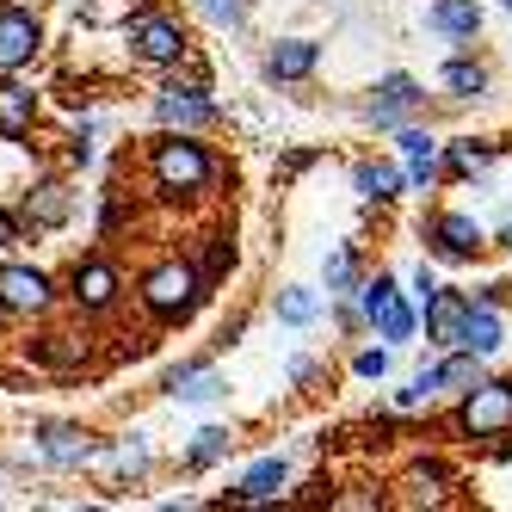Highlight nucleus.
Segmentation results:
<instances>
[{"mask_svg": "<svg viewBox=\"0 0 512 512\" xmlns=\"http://www.w3.org/2000/svg\"><path fill=\"white\" fill-rule=\"evenodd\" d=\"M457 426L469 438H500V432H512V383H475V389H463Z\"/></svg>", "mask_w": 512, "mask_h": 512, "instance_id": "f257e3e1", "label": "nucleus"}, {"mask_svg": "<svg viewBox=\"0 0 512 512\" xmlns=\"http://www.w3.org/2000/svg\"><path fill=\"white\" fill-rule=\"evenodd\" d=\"M432 290H438V278H432V266H420V272H414V297L426 303V297H432Z\"/></svg>", "mask_w": 512, "mask_h": 512, "instance_id": "7c9ffc66", "label": "nucleus"}, {"mask_svg": "<svg viewBox=\"0 0 512 512\" xmlns=\"http://www.w3.org/2000/svg\"><path fill=\"white\" fill-rule=\"evenodd\" d=\"M426 241H432V253H445V260H475V253L488 247L482 223H475L469 210H445V216H432Z\"/></svg>", "mask_w": 512, "mask_h": 512, "instance_id": "39448f33", "label": "nucleus"}, {"mask_svg": "<svg viewBox=\"0 0 512 512\" xmlns=\"http://www.w3.org/2000/svg\"><path fill=\"white\" fill-rule=\"evenodd\" d=\"M389 371V346H371V352H358V377H383Z\"/></svg>", "mask_w": 512, "mask_h": 512, "instance_id": "c756f323", "label": "nucleus"}, {"mask_svg": "<svg viewBox=\"0 0 512 512\" xmlns=\"http://www.w3.org/2000/svg\"><path fill=\"white\" fill-rule=\"evenodd\" d=\"M315 309H321V303H315V290H284V297H278V315H284L290 327H309Z\"/></svg>", "mask_w": 512, "mask_h": 512, "instance_id": "a878e982", "label": "nucleus"}, {"mask_svg": "<svg viewBox=\"0 0 512 512\" xmlns=\"http://www.w3.org/2000/svg\"><path fill=\"white\" fill-rule=\"evenodd\" d=\"M38 50V19L31 13H0V68H19Z\"/></svg>", "mask_w": 512, "mask_h": 512, "instance_id": "ddd939ff", "label": "nucleus"}, {"mask_svg": "<svg viewBox=\"0 0 512 512\" xmlns=\"http://www.w3.org/2000/svg\"><path fill=\"white\" fill-rule=\"evenodd\" d=\"M445 161H451V173H482V167L494 161V142H475V136L445 142Z\"/></svg>", "mask_w": 512, "mask_h": 512, "instance_id": "b1692460", "label": "nucleus"}, {"mask_svg": "<svg viewBox=\"0 0 512 512\" xmlns=\"http://www.w3.org/2000/svg\"><path fill=\"white\" fill-rule=\"evenodd\" d=\"M315 62H321V44L315 38H284L266 56V75L272 81H303V75H315Z\"/></svg>", "mask_w": 512, "mask_h": 512, "instance_id": "f8f14e48", "label": "nucleus"}, {"mask_svg": "<svg viewBox=\"0 0 512 512\" xmlns=\"http://www.w3.org/2000/svg\"><path fill=\"white\" fill-rule=\"evenodd\" d=\"M0 241H13V216H0Z\"/></svg>", "mask_w": 512, "mask_h": 512, "instance_id": "2f4dec72", "label": "nucleus"}, {"mask_svg": "<svg viewBox=\"0 0 512 512\" xmlns=\"http://www.w3.org/2000/svg\"><path fill=\"white\" fill-rule=\"evenodd\" d=\"M210 25H241L247 19V0H198Z\"/></svg>", "mask_w": 512, "mask_h": 512, "instance_id": "c85d7f7f", "label": "nucleus"}, {"mask_svg": "<svg viewBox=\"0 0 512 512\" xmlns=\"http://www.w3.org/2000/svg\"><path fill=\"white\" fill-rule=\"evenodd\" d=\"M284 482H290V463L284 457H266V463H253L241 482H235V500H278Z\"/></svg>", "mask_w": 512, "mask_h": 512, "instance_id": "4468645a", "label": "nucleus"}, {"mask_svg": "<svg viewBox=\"0 0 512 512\" xmlns=\"http://www.w3.org/2000/svg\"><path fill=\"white\" fill-rule=\"evenodd\" d=\"M31 112H38L31 87H0V136H7V142L31 130Z\"/></svg>", "mask_w": 512, "mask_h": 512, "instance_id": "a211bd4d", "label": "nucleus"}, {"mask_svg": "<svg viewBox=\"0 0 512 512\" xmlns=\"http://www.w3.org/2000/svg\"><path fill=\"white\" fill-rule=\"evenodd\" d=\"M352 278H358L352 247H334V253H327V290H352Z\"/></svg>", "mask_w": 512, "mask_h": 512, "instance_id": "cd10ccee", "label": "nucleus"}, {"mask_svg": "<svg viewBox=\"0 0 512 512\" xmlns=\"http://www.w3.org/2000/svg\"><path fill=\"white\" fill-rule=\"evenodd\" d=\"M445 87H451V99H482L494 81H488V68H482V62L457 56V62H445Z\"/></svg>", "mask_w": 512, "mask_h": 512, "instance_id": "aec40b11", "label": "nucleus"}, {"mask_svg": "<svg viewBox=\"0 0 512 512\" xmlns=\"http://www.w3.org/2000/svg\"><path fill=\"white\" fill-rule=\"evenodd\" d=\"M500 247H506V253H512V223H500Z\"/></svg>", "mask_w": 512, "mask_h": 512, "instance_id": "473e14b6", "label": "nucleus"}, {"mask_svg": "<svg viewBox=\"0 0 512 512\" xmlns=\"http://www.w3.org/2000/svg\"><path fill=\"white\" fill-rule=\"evenodd\" d=\"M352 179H358V198H371V204L401 198V186H408V173H395V167H383V161H364Z\"/></svg>", "mask_w": 512, "mask_h": 512, "instance_id": "f3484780", "label": "nucleus"}, {"mask_svg": "<svg viewBox=\"0 0 512 512\" xmlns=\"http://www.w3.org/2000/svg\"><path fill=\"white\" fill-rule=\"evenodd\" d=\"M130 44H136L142 62H155V68H167V62L186 56V38H179V25L161 19V13H136V19H130Z\"/></svg>", "mask_w": 512, "mask_h": 512, "instance_id": "423d86ee", "label": "nucleus"}, {"mask_svg": "<svg viewBox=\"0 0 512 512\" xmlns=\"http://www.w3.org/2000/svg\"><path fill=\"white\" fill-rule=\"evenodd\" d=\"M50 303V284L44 272H31V266H0V309H44Z\"/></svg>", "mask_w": 512, "mask_h": 512, "instance_id": "9d476101", "label": "nucleus"}, {"mask_svg": "<svg viewBox=\"0 0 512 512\" xmlns=\"http://www.w3.org/2000/svg\"><path fill=\"white\" fill-rule=\"evenodd\" d=\"M155 118L161 124H210L216 105L198 87H167V93H155Z\"/></svg>", "mask_w": 512, "mask_h": 512, "instance_id": "9b49d317", "label": "nucleus"}, {"mask_svg": "<svg viewBox=\"0 0 512 512\" xmlns=\"http://www.w3.org/2000/svg\"><path fill=\"white\" fill-rule=\"evenodd\" d=\"M414 327H420V309H414V303H401V297H395V303H389V309L377 315V334H383L389 346H401V340H414Z\"/></svg>", "mask_w": 512, "mask_h": 512, "instance_id": "4be33fe9", "label": "nucleus"}, {"mask_svg": "<svg viewBox=\"0 0 512 512\" xmlns=\"http://www.w3.org/2000/svg\"><path fill=\"white\" fill-rule=\"evenodd\" d=\"M426 25L438 31V38H451V44H469L475 31H482V7H475V0H432Z\"/></svg>", "mask_w": 512, "mask_h": 512, "instance_id": "1a4fd4ad", "label": "nucleus"}, {"mask_svg": "<svg viewBox=\"0 0 512 512\" xmlns=\"http://www.w3.org/2000/svg\"><path fill=\"white\" fill-rule=\"evenodd\" d=\"M75 297H81V309H112V297H118V272L112 266H81L75 272Z\"/></svg>", "mask_w": 512, "mask_h": 512, "instance_id": "2eb2a0df", "label": "nucleus"}, {"mask_svg": "<svg viewBox=\"0 0 512 512\" xmlns=\"http://www.w3.org/2000/svg\"><path fill=\"white\" fill-rule=\"evenodd\" d=\"M173 401H216V395H223L229 383L223 377H216V371H173Z\"/></svg>", "mask_w": 512, "mask_h": 512, "instance_id": "412c9836", "label": "nucleus"}, {"mask_svg": "<svg viewBox=\"0 0 512 512\" xmlns=\"http://www.w3.org/2000/svg\"><path fill=\"white\" fill-rule=\"evenodd\" d=\"M463 346L469 352H482V358H494L506 340H500V315H494V303H475L469 309V334H463Z\"/></svg>", "mask_w": 512, "mask_h": 512, "instance_id": "6ab92c4d", "label": "nucleus"}, {"mask_svg": "<svg viewBox=\"0 0 512 512\" xmlns=\"http://www.w3.org/2000/svg\"><path fill=\"white\" fill-rule=\"evenodd\" d=\"M395 149H401V161H408V192H426L432 179H438V155H445V142H438L432 130H420V124H408L395 136Z\"/></svg>", "mask_w": 512, "mask_h": 512, "instance_id": "0eeeda50", "label": "nucleus"}, {"mask_svg": "<svg viewBox=\"0 0 512 512\" xmlns=\"http://www.w3.org/2000/svg\"><path fill=\"white\" fill-rule=\"evenodd\" d=\"M155 179L167 192H198L210 179V155L198 149V142H186V136H167L155 149Z\"/></svg>", "mask_w": 512, "mask_h": 512, "instance_id": "7ed1b4c3", "label": "nucleus"}, {"mask_svg": "<svg viewBox=\"0 0 512 512\" xmlns=\"http://www.w3.org/2000/svg\"><path fill=\"white\" fill-rule=\"evenodd\" d=\"M25 216H31V223H44V229H56L62 216H68V192L62 186H38V192L25 198Z\"/></svg>", "mask_w": 512, "mask_h": 512, "instance_id": "5701e85b", "label": "nucleus"}, {"mask_svg": "<svg viewBox=\"0 0 512 512\" xmlns=\"http://www.w3.org/2000/svg\"><path fill=\"white\" fill-rule=\"evenodd\" d=\"M389 303H395V278H371V284L358 290V315H364V321H377Z\"/></svg>", "mask_w": 512, "mask_h": 512, "instance_id": "393cba45", "label": "nucleus"}, {"mask_svg": "<svg viewBox=\"0 0 512 512\" xmlns=\"http://www.w3.org/2000/svg\"><path fill=\"white\" fill-rule=\"evenodd\" d=\"M506 13H512V0H506Z\"/></svg>", "mask_w": 512, "mask_h": 512, "instance_id": "72a5a7b5", "label": "nucleus"}, {"mask_svg": "<svg viewBox=\"0 0 512 512\" xmlns=\"http://www.w3.org/2000/svg\"><path fill=\"white\" fill-rule=\"evenodd\" d=\"M229 445H235V438H229L223 426H204V432L192 438V463H216V457H229Z\"/></svg>", "mask_w": 512, "mask_h": 512, "instance_id": "bb28decb", "label": "nucleus"}, {"mask_svg": "<svg viewBox=\"0 0 512 512\" xmlns=\"http://www.w3.org/2000/svg\"><path fill=\"white\" fill-rule=\"evenodd\" d=\"M426 105V93H420V81L414 75H389V81H377V99H371V124H401L408 112H420Z\"/></svg>", "mask_w": 512, "mask_h": 512, "instance_id": "6e6552de", "label": "nucleus"}, {"mask_svg": "<svg viewBox=\"0 0 512 512\" xmlns=\"http://www.w3.org/2000/svg\"><path fill=\"white\" fill-rule=\"evenodd\" d=\"M38 445H44L50 463H87V457H93L87 432H75V426H44V432H38Z\"/></svg>", "mask_w": 512, "mask_h": 512, "instance_id": "dca6fc26", "label": "nucleus"}, {"mask_svg": "<svg viewBox=\"0 0 512 512\" xmlns=\"http://www.w3.org/2000/svg\"><path fill=\"white\" fill-rule=\"evenodd\" d=\"M204 278H198V266H186V260H167V266H155L149 272V284H142V303H149L155 315H186L204 290H198Z\"/></svg>", "mask_w": 512, "mask_h": 512, "instance_id": "f03ea898", "label": "nucleus"}, {"mask_svg": "<svg viewBox=\"0 0 512 512\" xmlns=\"http://www.w3.org/2000/svg\"><path fill=\"white\" fill-rule=\"evenodd\" d=\"M420 309H426V334H432V346L457 352L463 334H469V309H475V297H463V290H432Z\"/></svg>", "mask_w": 512, "mask_h": 512, "instance_id": "20e7f679", "label": "nucleus"}]
</instances>
